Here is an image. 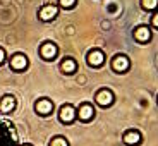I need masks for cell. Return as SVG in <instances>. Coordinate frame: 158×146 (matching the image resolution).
Returning a JSON list of instances; mask_svg holds the SVG:
<instances>
[{
    "label": "cell",
    "instance_id": "4fadbf2b",
    "mask_svg": "<svg viewBox=\"0 0 158 146\" xmlns=\"http://www.w3.org/2000/svg\"><path fill=\"white\" fill-rule=\"evenodd\" d=\"M132 36H134V40L138 43H148L151 40V29L148 26H138L134 29V33H132Z\"/></svg>",
    "mask_w": 158,
    "mask_h": 146
},
{
    "label": "cell",
    "instance_id": "52a82bcc",
    "mask_svg": "<svg viewBox=\"0 0 158 146\" xmlns=\"http://www.w3.org/2000/svg\"><path fill=\"white\" fill-rule=\"evenodd\" d=\"M60 9L57 7V5L53 4H47L43 5V7L38 9V19L43 21V23H50V21H53L57 16H59Z\"/></svg>",
    "mask_w": 158,
    "mask_h": 146
},
{
    "label": "cell",
    "instance_id": "9a60e30c",
    "mask_svg": "<svg viewBox=\"0 0 158 146\" xmlns=\"http://www.w3.org/2000/svg\"><path fill=\"white\" fill-rule=\"evenodd\" d=\"M50 146H69V141L64 136H55V138L50 141Z\"/></svg>",
    "mask_w": 158,
    "mask_h": 146
},
{
    "label": "cell",
    "instance_id": "3957f363",
    "mask_svg": "<svg viewBox=\"0 0 158 146\" xmlns=\"http://www.w3.org/2000/svg\"><path fill=\"white\" fill-rule=\"evenodd\" d=\"M110 67H112V71H115L117 74H126L131 69V60L127 55L118 53V55H115L114 59L110 60Z\"/></svg>",
    "mask_w": 158,
    "mask_h": 146
},
{
    "label": "cell",
    "instance_id": "30bf717a",
    "mask_svg": "<svg viewBox=\"0 0 158 146\" xmlns=\"http://www.w3.org/2000/svg\"><path fill=\"white\" fill-rule=\"evenodd\" d=\"M86 62L89 64L91 67H102L103 64H105V53H103V50H100V48H93V50L88 52L86 55Z\"/></svg>",
    "mask_w": 158,
    "mask_h": 146
},
{
    "label": "cell",
    "instance_id": "6da1fadb",
    "mask_svg": "<svg viewBox=\"0 0 158 146\" xmlns=\"http://www.w3.org/2000/svg\"><path fill=\"white\" fill-rule=\"evenodd\" d=\"M0 146H19L16 126L4 119H0Z\"/></svg>",
    "mask_w": 158,
    "mask_h": 146
},
{
    "label": "cell",
    "instance_id": "2e32d148",
    "mask_svg": "<svg viewBox=\"0 0 158 146\" xmlns=\"http://www.w3.org/2000/svg\"><path fill=\"white\" fill-rule=\"evenodd\" d=\"M156 4H158V0H141V7L146 9V10H155Z\"/></svg>",
    "mask_w": 158,
    "mask_h": 146
},
{
    "label": "cell",
    "instance_id": "9c48e42d",
    "mask_svg": "<svg viewBox=\"0 0 158 146\" xmlns=\"http://www.w3.org/2000/svg\"><path fill=\"white\" fill-rule=\"evenodd\" d=\"M59 119H60V122L65 124V126L72 124L76 120V107L71 105V103H64L59 110Z\"/></svg>",
    "mask_w": 158,
    "mask_h": 146
},
{
    "label": "cell",
    "instance_id": "277c9868",
    "mask_svg": "<svg viewBox=\"0 0 158 146\" xmlns=\"http://www.w3.org/2000/svg\"><path fill=\"white\" fill-rule=\"evenodd\" d=\"M95 114H96L95 107L88 102H83L77 108H76V119H79L81 122H89V120H93V119H95Z\"/></svg>",
    "mask_w": 158,
    "mask_h": 146
},
{
    "label": "cell",
    "instance_id": "5bb4252c",
    "mask_svg": "<svg viewBox=\"0 0 158 146\" xmlns=\"http://www.w3.org/2000/svg\"><path fill=\"white\" fill-rule=\"evenodd\" d=\"M60 71L67 76L76 74V72H77V62H76L72 57H65V59L60 62Z\"/></svg>",
    "mask_w": 158,
    "mask_h": 146
},
{
    "label": "cell",
    "instance_id": "5b68a950",
    "mask_svg": "<svg viewBox=\"0 0 158 146\" xmlns=\"http://www.w3.org/2000/svg\"><path fill=\"white\" fill-rule=\"evenodd\" d=\"M29 65V60L28 57L24 55V53H14V55L9 59V67L12 69L14 72H24L26 69H28Z\"/></svg>",
    "mask_w": 158,
    "mask_h": 146
},
{
    "label": "cell",
    "instance_id": "e0dca14e",
    "mask_svg": "<svg viewBox=\"0 0 158 146\" xmlns=\"http://www.w3.org/2000/svg\"><path fill=\"white\" fill-rule=\"evenodd\" d=\"M77 4V0H59V5L62 9H72Z\"/></svg>",
    "mask_w": 158,
    "mask_h": 146
},
{
    "label": "cell",
    "instance_id": "8992f818",
    "mask_svg": "<svg viewBox=\"0 0 158 146\" xmlns=\"http://www.w3.org/2000/svg\"><path fill=\"white\" fill-rule=\"evenodd\" d=\"M53 102H52L50 98H47V96H43V98H38L35 102V112L38 115H41V117H48V115L53 114Z\"/></svg>",
    "mask_w": 158,
    "mask_h": 146
},
{
    "label": "cell",
    "instance_id": "d6986e66",
    "mask_svg": "<svg viewBox=\"0 0 158 146\" xmlns=\"http://www.w3.org/2000/svg\"><path fill=\"white\" fill-rule=\"evenodd\" d=\"M5 59H7V55H5V50L2 47H0V65L5 62Z\"/></svg>",
    "mask_w": 158,
    "mask_h": 146
},
{
    "label": "cell",
    "instance_id": "7c38bea8",
    "mask_svg": "<svg viewBox=\"0 0 158 146\" xmlns=\"http://www.w3.org/2000/svg\"><path fill=\"white\" fill-rule=\"evenodd\" d=\"M122 141H124V144H127V146H138L139 143L143 141V134L136 129L126 131L124 136H122Z\"/></svg>",
    "mask_w": 158,
    "mask_h": 146
},
{
    "label": "cell",
    "instance_id": "ba28073f",
    "mask_svg": "<svg viewBox=\"0 0 158 146\" xmlns=\"http://www.w3.org/2000/svg\"><path fill=\"white\" fill-rule=\"evenodd\" d=\"M40 57L43 60H53V59H57V55H59V47H57L53 41H45V43H41L40 45Z\"/></svg>",
    "mask_w": 158,
    "mask_h": 146
},
{
    "label": "cell",
    "instance_id": "8fae6325",
    "mask_svg": "<svg viewBox=\"0 0 158 146\" xmlns=\"http://www.w3.org/2000/svg\"><path fill=\"white\" fill-rule=\"evenodd\" d=\"M17 108V100L14 95H5L2 96V100H0V112L5 115L12 114V112Z\"/></svg>",
    "mask_w": 158,
    "mask_h": 146
},
{
    "label": "cell",
    "instance_id": "7a4b0ae2",
    "mask_svg": "<svg viewBox=\"0 0 158 146\" xmlns=\"http://www.w3.org/2000/svg\"><path fill=\"white\" fill-rule=\"evenodd\" d=\"M114 102H115V95H114V91L108 90V88H102V90H98L95 93V103L98 107L107 108V107H110Z\"/></svg>",
    "mask_w": 158,
    "mask_h": 146
},
{
    "label": "cell",
    "instance_id": "ac0fdd59",
    "mask_svg": "<svg viewBox=\"0 0 158 146\" xmlns=\"http://www.w3.org/2000/svg\"><path fill=\"white\" fill-rule=\"evenodd\" d=\"M151 26H153V29L158 28V14H156V12L151 16Z\"/></svg>",
    "mask_w": 158,
    "mask_h": 146
},
{
    "label": "cell",
    "instance_id": "ffe728a7",
    "mask_svg": "<svg viewBox=\"0 0 158 146\" xmlns=\"http://www.w3.org/2000/svg\"><path fill=\"white\" fill-rule=\"evenodd\" d=\"M19 146H33V144H29V143H24V144H19Z\"/></svg>",
    "mask_w": 158,
    "mask_h": 146
}]
</instances>
